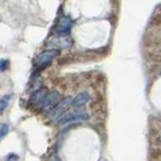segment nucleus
I'll return each instance as SVG.
<instances>
[{
    "instance_id": "obj_9",
    "label": "nucleus",
    "mask_w": 161,
    "mask_h": 161,
    "mask_svg": "<svg viewBox=\"0 0 161 161\" xmlns=\"http://www.w3.org/2000/svg\"><path fill=\"white\" fill-rule=\"evenodd\" d=\"M53 44H54V45H58V47H60V48H68V47H70V44H72V42H70V40H69V39L65 38V36H63V38L54 39Z\"/></svg>"
},
{
    "instance_id": "obj_10",
    "label": "nucleus",
    "mask_w": 161,
    "mask_h": 161,
    "mask_svg": "<svg viewBox=\"0 0 161 161\" xmlns=\"http://www.w3.org/2000/svg\"><path fill=\"white\" fill-rule=\"evenodd\" d=\"M9 131V127L7 124H3L1 127H0V140H2L5 136L7 135Z\"/></svg>"
},
{
    "instance_id": "obj_3",
    "label": "nucleus",
    "mask_w": 161,
    "mask_h": 161,
    "mask_svg": "<svg viewBox=\"0 0 161 161\" xmlns=\"http://www.w3.org/2000/svg\"><path fill=\"white\" fill-rule=\"evenodd\" d=\"M58 99H59V94L58 91H52V92L47 93L44 100L42 101V103L40 104L42 110L43 112H49L50 110L53 109L57 106Z\"/></svg>"
},
{
    "instance_id": "obj_12",
    "label": "nucleus",
    "mask_w": 161,
    "mask_h": 161,
    "mask_svg": "<svg viewBox=\"0 0 161 161\" xmlns=\"http://www.w3.org/2000/svg\"><path fill=\"white\" fill-rule=\"evenodd\" d=\"M7 98H9V97H6V98H3V100H0V114H1L3 111L7 108V106H8V99Z\"/></svg>"
},
{
    "instance_id": "obj_14",
    "label": "nucleus",
    "mask_w": 161,
    "mask_h": 161,
    "mask_svg": "<svg viewBox=\"0 0 161 161\" xmlns=\"http://www.w3.org/2000/svg\"><path fill=\"white\" fill-rule=\"evenodd\" d=\"M6 161H18V156L16 154H9L6 158Z\"/></svg>"
},
{
    "instance_id": "obj_11",
    "label": "nucleus",
    "mask_w": 161,
    "mask_h": 161,
    "mask_svg": "<svg viewBox=\"0 0 161 161\" xmlns=\"http://www.w3.org/2000/svg\"><path fill=\"white\" fill-rule=\"evenodd\" d=\"M151 24L154 25V26H158L161 25V14H156L151 18Z\"/></svg>"
},
{
    "instance_id": "obj_4",
    "label": "nucleus",
    "mask_w": 161,
    "mask_h": 161,
    "mask_svg": "<svg viewBox=\"0 0 161 161\" xmlns=\"http://www.w3.org/2000/svg\"><path fill=\"white\" fill-rule=\"evenodd\" d=\"M70 26H72V20L67 16H63L55 27V32L59 36H67L70 32Z\"/></svg>"
},
{
    "instance_id": "obj_8",
    "label": "nucleus",
    "mask_w": 161,
    "mask_h": 161,
    "mask_svg": "<svg viewBox=\"0 0 161 161\" xmlns=\"http://www.w3.org/2000/svg\"><path fill=\"white\" fill-rule=\"evenodd\" d=\"M146 58L150 62H153L156 64L161 63V53L156 52V50H151V52L146 53Z\"/></svg>"
},
{
    "instance_id": "obj_1",
    "label": "nucleus",
    "mask_w": 161,
    "mask_h": 161,
    "mask_svg": "<svg viewBox=\"0 0 161 161\" xmlns=\"http://www.w3.org/2000/svg\"><path fill=\"white\" fill-rule=\"evenodd\" d=\"M72 101L73 99L70 97H67L63 99L59 103L57 104V106H55L53 109L49 111V117L52 119H57L60 117V116L72 106Z\"/></svg>"
},
{
    "instance_id": "obj_13",
    "label": "nucleus",
    "mask_w": 161,
    "mask_h": 161,
    "mask_svg": "<svg viewBox=\"0 0 161 161\" xmlns=\"http://www.w3.org/2000/svg\"><path fill=\"white\" fill-rule=\"evenodd\" d=\"M8 60L7 59H1L0 60V70H5L8 68Z\"/></svg>"
},
{
    "instance_id": "obj_2",
    "label": "nucleus",
    "mask_w": 161,
    "mask_h": 161,
    "mask_svg": "<svg viewBox=\"0 0 161 161\" xmlns=\"http://www.w3.org/2000/svg\"><path fill=\"white\" fill-rule=\"evenodd\" d=\"M58 54H59V50L57 49V48H52V49L44 50L43 53H42L37 57L36 64H37L38 67L44 68V67H47V65H48L50 63H52V60L54 58H57Z\"/></svg>"
},
{
    "instance_id": "obj_15",
    "label": "nucleus",
    "mask_w": 161,
    "mask_h": 161,
    "mask_svg": "<svg viewBox=\"0 0 161 161\" xmlns=\"http://www.w3.org/2000/svg\"><path fill=\"white\" fill-rule=\"evenodd\" d=\"M160 141H161V137H160Z\"/></svg>"
},
{
    "instance_id": "obj_6",
    "label": "nucleus",
    "mask_w": 161,
    "mask_h": 161,
    "mask_svg": "<svg viewBox=\"0 0 161 161\" xmlns=\"http://www.w3.org/2000/svg\"><path fill=\"white\" fill-rule=\"evenodd\" d=\"M47 95V90L45 88H42L32 94V96L29 99V104L32 106H36V105H40L42 103V101L44 100L45 96Z\"/></svg>"
},
{
    "instance_id": "obj_5",
    "label": "nucleus",
    "mask_w": 161,
    "mask_h": 161,
    "mask_svg": "<svg viewBox=\"0 0 161 161\" xmlns=\"http://www.w3.org/2000/svg\"><path fill=\"white\" fill-rule=\"evenodd\" d=\"M89 119V115L87 113H73L64 116V117L59 119V125H65L73 122H78V121H87Z\"/></svg>"
},
{
    "instance_id": "obj_7",
    "label": "nucleus",
    "mask_w": 161,
    "mask_h": 161,
    "mask_svg": "<svg viewBox=\"0 0 161 161\" xmlns=\"http://www.w3.org/2000/svg\"><path fill=\"white\" fill-rule=\"evenodd\" d=\"M90 101V96L88 93H80L77 95L72 101V107L80 108L82 106L86 105Z\"/></svg>"
}]
</instances>
